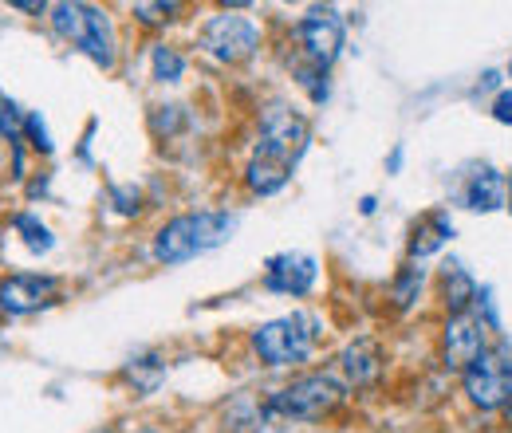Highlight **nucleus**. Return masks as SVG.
I'll use <instances>...</instances> for the list:
<instances>
[{"mask_svg": "<svg viewBox=\"0 0 512 433\" xmlns=\"http://www.w3.org/2000/svg\"><path fill=\"white\" fill-rule=\"evenodd\" d=\"M493 119L501 126H512V91H501V95L493 99Z\"/></svg>", "mask_w": 512, "mask_h": 433, "instance_id": "b1692460", "label": "nucleus"}, {"mask_svg": "<svg viewBox=\"0 0 512 433\" xmlns=\"http://www.w3.org/2000/svg\"><path fill=\"white\" fill-rule=\"evenodd\" d=\"M95 433H111V430H95Z\"/></svg>", "mask_w": 512, "mask_h": 433, "instance_id": "7c9ffc66", "label": "nucleus"}, {"mask_svg": "<svg viewBox=\"0 0 512 433\" xmlns=\"http://www.w3.org/2000/svg\"><path fill=\"white\" fill-rule=\"evenodd\" d=\"M24 115H20V107L12 103V99H4L0 95V138H8V146H20V134H24Z\"/></svg>", "mask_w": 512, "mask_h": 433, "instance_id": "aec40b11", "label": "nucleus"}, {"mask_svg": "<svg viewBox=\"0 0 512 433\" xmlns=\"http://www.w3.org/2000/svg\"><path fill=\"white\" fill-rule=\"evenodd\" d=\"M343 402H347V386L339 378H331V374L312 371L292 378L284 390H276L264 402V410L280 414V418H296V422H320L331 410H339Z\"/></svg>", "mask_w": 512, "mask_h": 433, "instance_id": "7ed1b4c3", "label": "nucleus"}, {"mask_svg": "<svg viewBox=\"0 0 512 433\" xmlns=\"http://www.w3.org/2000/svg\"><path fill=\"white\" fill-rule=\"evenodd\" d=\"M359 209H363V217H371V213H375V197H363Z\"/></svg>", "mask_w": 512, "mask_h": 433, "instance_id": "bb28decb", "label": "nucleus"}, {"mask_svg": "<svg viewBox=\"0 0 512 433\" xmlns=\"http://www.w3.org/2000/svg\"><path fill=\"white\" fill-rule=\"evenodd\" d=\"M16 229L24 233V245L32 248V252H48V248H52V233H48V225H40L32 213H20V217H16Z\"/></svg>", "mask_w": 512, "mask_h": 433, "instance_id": "6ab92c4d", "label": "nucleus"}, {"mask_svg": "<svg viewBox=\"0 0 512 433\" xmlns=\"http://www.w3.org/2000/svg\"><path fill=\"white\" fill-rule=\"evenodd\" d=\"M422 284H426V272H422V268H414V264H406V268L394 276V292H390L394 308L398 311L414 308V300L422 296Z\"/></svg>", "mask_w": 512, "mask_h": 433, "instance_id": "f3484780", "label": "nucleus"}, {"mask_svg": "<svg viewBox=\"0 0 512 433\" xmlns=\"http://www.w3.org/2000/svg\"><path fill=\"white\" fill-rule=\"evenodd\" d=\"M308 138H312V130H308V119H304L300 111H292V107H284V103H268V107L260 111V142H256V154L276 158V162H284V166H296V162L304 158V150H308Z\"/></svg>", "mask_w": 512, "mask_h": 433, "instance_id": "423d86ee", "label": "nucleus"}, {"mask_svg": "<svg viewBox=\"0 0 512 433\" xmlns=\"http://www.w3.org/2000/svg\"><path fill=\"white\" fill-rule=\"evenodd\" d=\"M497 83H501V75H497V71H485V79H481V87L489 91V87H497Z\"/></svg>", "mask_w": 512, "mask_h": 433, "instance_id": "393cba45", "label": "nucleus"}, {"mask_svg": "<svg viewBox=\"0 0 512 433\" xmlns=\"http://www.w3.org/2000/svg\"><path fill=\"white\" fill-rule=\"evenodd\" d=\"M288 178H292V166H284L276 158H264V154H253V162L245 166V186L260 193V197L280 193V189L288 186Z\"/></svg>", "mask_w": 512, "mask_h": 433, "instance_id": "dca6fc26", "label": "nucleus"}, {"mask_svg": "<svg viewBox=\"0 0 512 433\" xmlns=\"http://www.w3.org/2000/svg\"><path fill=\"white\" fill-rule=\"evenodd\" d=\"M16 8H24V12H44V4H32V0H16Z\"/></svg>", "mask_w": 512, "mask_h": 433, "instance_id": "a878e982", "label": "nucleus"}, {"mask_svg": "<svg viewBox=\"0 0 512 433\" xmlns=\"http://www.w3.org/2000/svg\"><path fill=\"white\" fill-rule=\"evenodd\" d=\"M150 71H154L158 83H178L186 75V56L178 48H170V44H158L154 56H150Z\"/></svg>", "mask_w": 512, "mask_h": 433, "instance_id": "a211bd4d", "label": "nucleus"}, {"mask_svg": "<svg viewBox=\"0 0 512 433\" xmlns=\"http://www.w3.org/2000/svg\"><path fill=\"white\" fill-rule=\"evenodd\" d=\"M316 339H320V319L308 311H292V315H280L256 327L253 351L264 367H300L308 363Z\"/></svg>", "mask_w": 512, "mask_h": 433, "instance_id": "f03ea898", "label": "nucleus"}, {"mask_svg": "<svg viewBox=\"0 0 512 433\" xmlns=\"http://www.w3.org/2000/svg\"><path fill=\"white\" fill-rule=\"evenodd\" d=\"M509 79H512V60H509Z\"/></svg>", "mask_w": 512, "mask_h": 433, "instance_id": "c756f323", "label": "nucleus"}, {"mask_svg": "<svg viewBox=\"0 0 512 433\" xmlns=\"http://www.w3.org/2000/svg\"><path fill=\"white\" fill-rule=\"evenodd\" d=\"M60 292L56 276H36V272H20V276H4L0 280V311L8 315H32V311L48 308Z\"/></svg>", "mask_w": 512, "mask_h": 433, "instance_id": "9b49d317", "label": "nucleus"}, {"mask_svg": "<svg viewBox=\"0 0 512 433\" xmlns=\"http://www.w3.org/2000/svg\"><path fill=\"white\" fill-rule=\"evenodd\" d=\"M461 390L481 414H497L512 406V347L497 339L485 355H477L461 371Z\"/></svg>", "mask_w": 512, "mask_h": 433, "instance_id": "20e7f679", "label": "nucleus"}, {"mask_svg": "<svg viewBox=\"0 0 512 433\" xmlns=\"http://www.w3.org/2000/svg\"><path fill=\"white\" fill-rule=\"evenodd\" d=\"M201 48L221 63H245L260 48V28L241 12H221L201 28Z\"/></svg>", "mask_w": 512, "mask_h": 433, "instance_id": "0eeeda50", "label": "nucleus"}, {"mask_svg": "<svg viewBox=\"0 0 512 433\" xmlns=\"http://www.w3.org/2000/svg\"><path fill=\"white\" fill-rule=\"evenodd\" d=\"M477 280L457 264V260H449L446 268H442V300H446V311L449 315H461V311H473L477 304Z\"/></svg>", "mask_w": 512, "mask_h": 433, "instance_id": "4468645a", "label": "nucleus"}, {"mask_svg": "<svg viewBox=\"0 0 512 433\" xmlns=\"http://www.w3.org/2000/svg\"><path fill=\"white\" fill-rule=\"evenodd\" d=\"M174 12H178V4H134V16L142 24H166V20H174Z\"/></svg>", "mask_w": 512, "mask_h": 433, "instance_id": "412c9836", "label": "nucleus"}, {"mask_svg": "<svg viewBox=\"0 0 512 433\" xmlns=\"http://www.w3.org/2000/svg\"><path fill=\"white\" fill-rule=\"evenodd\" d=\"M111 201H115V209L119 213H138L142 209V197H138V189H130V186H115L111 189Z\"/></svg>", "mask_w": 512, "mask_h": 433, "instance_id": "5701e85b", "label": "nucleus"}, {"mask_svg": "<svg viewBox=\"0 0 512 433\" xmlns=\"http://www.w3.org/2000/svg\"><path fill=\"white\" fill-rule=\"evenodd\" d=\"M509 209H512V178H509Z\"/></svg>", "mask_w": 512, "mask_h": 433, "instance_id": "c85d7f7f", "label": "nucleus"}, {"mask_svg": "<svg viewBox=\"0 0 512 433\" xmlns=\"http://www.w3.org/2000/svg\"><path fill=\"white\" fill-rule=\"evenodd\" d=\"M449 237H453V221H449V213L446 209H434V213H426V217L414 225V233H410V256L422 260V256L438 252Z\"/></svg>", "mask_w": 512, "mask_h": 433, "instance_id": "2eb2a0df", "label": "nucleus"}, {"mask_svg": "<svg viewBox=\"0 0 512 433\" xmlns=\"http://www.w3.org/2000/svg\"><path fill=\"white\" fill-rule=\"evenodd\" d=\"M316 280H320V268H316V256L308 252H280L264 264V288L280 296H308Z\"/></svg>", "mask_w": 512, "mask_h": 433, "instance_id": "9d476101", "label": "nucleus"}, {"mask_svg": "<svg viewBox=\"0 0 512 433\" xmlns=\"http://www.w3.org/2000/svg\"><path fill=\"white\" fill-rule=\"evenodd\" d=\"M52 28L99 67H115V36L107 12L91 4H52Z\"/></svg>", "mask_w": 512, "mask_h": 433, "instance_id": "39448f33", "label": "nucleus"}, {"mask_svg": "<svg viewBox=\"0 0 512 433\" xmlns=\"http://www.w3.org/2000/svg\"><path fill=\"white\" fill-rule=\"evenodd\" d=\"M398 166H402V146H398V150H394V154H390V174H394V170H398Z\"/></svg>", "mask_w": 512, "mask_h": 433, "instance_id": "cd10ccee", "label": "nucleus"}, {"mask_svg": "<svg viewBox=\"0 0 512 433\" xmlns=\"http://www.w3.org/2000/svg\"><path fill=\"white\" fill-rule=\"evenodd\" d=\"M237 233V217L233 213H217V209H201V213H182L174 221H166L154 237V260L158 264H186L193 256H205L213 248H221Z\"/></svg>", "mask_w": 512, "mask_h": 433, "instance_id": "f257e3e1", "label": "nucleus"}, {"mask_svg": "<svg viewBox=\"0 0 512 433\" xmlns=\"http://www.w3.org/2000/svg\"><path fill=\"white\" fill-rule=\"evenodd\" d=\"M24 134L32 138V150H40V154H52V134H48V126L40 115H28V123H24Z\"/></svg>", "mask_w": 512, "mask_h": 433, "instance_id": "4be33fe9", "label": "nucleus"}, {"mask_svg": "<svg viewBox=\"0 0 512 433\" xmlns=\"http://www.w3.org/2000/svg\"><path fill=\"white\" fill-rule=\"evenodd\" d=\"M343 374L355 382V386H375L379 374H383V347L375 339H355L347 351H343Z\"/></svg>", "mask_w": 512, "mask_h": 433, "instance_id": "ddd939ff", "label": "nucleus"}, {"mask_svg": "<svg viewBox=\"0 0 512 433\" xmlns=\"http://www.w3.org/2000/svg\"><path fill=\"white\" fill-rule=\"evenodd\" d=\"M461 201H465V209H473V213H493V209L509 205V178H505L497 166H477V170L465 178Z\"/></svg>", "mask_w": 512, "mask_h": 433, "instance_id": "f8f14e48", "label": "nucleus"}, {"mask_svg": "<svg viewBox=\"0 0 512 433\" xmlns=\"http://www.w3.org/2000/svg\"><path fill=\"white\" fill-rule=\"evenodd\" d=\"M296 32H300V44L316 67H331L339 60L347 32H343V20L335 8H308V16L296 24Z\"/></svg>", "mask_w": 512, "mask_h": 433, "instance_id": "1a4fd4ad", "label": "nucleus"}, {"mask_svg": "<svg viewBox=\"0 0 512 433\" xmlns=\"http://www.w3.org/2000/svg\"><path fill=\"white\" fill-rule=\"evenodd\" d=\"M485 351H489V323L477 311L449 315L446 327H442V359H446L449 371H465Z\"/></svg>", "mask_w": 512, "mask_h": 433, "instance_id": "6e6552de", "label": "nucleus"}]
</instances>
